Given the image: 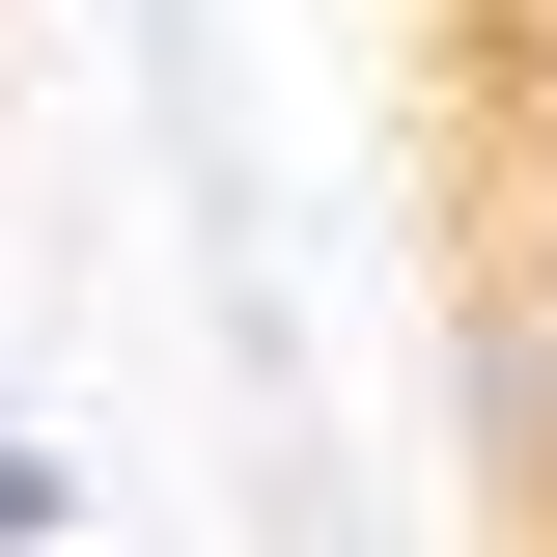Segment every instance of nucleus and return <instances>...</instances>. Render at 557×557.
Here are the masks:
<instances>
[{
    "label": "nucleus",
    "mask_w": 557,
    "mask_h": 557,
    "mask_svg": "<svg viewBox=\"0 0 557 557\" xmlns=\"http://www.w3.org/2000/svg\"><path fill=\"white\" fill-rule=\"evenodd\" d=\"M362 168L418 307V474L474 557H557V0H362Z\"/></svg>",
    "instance_id": "obj_1"
}]
</instances>
